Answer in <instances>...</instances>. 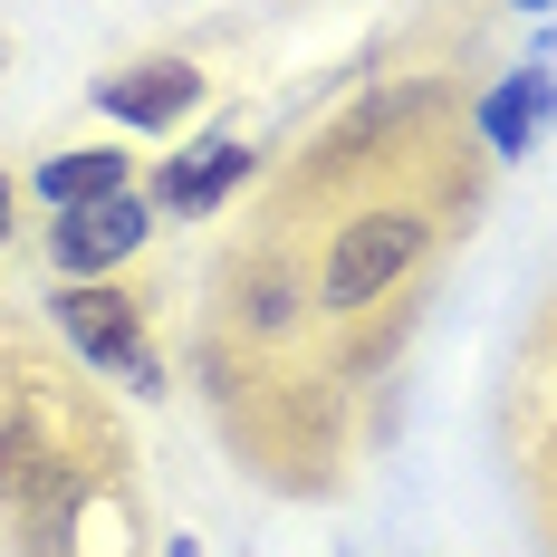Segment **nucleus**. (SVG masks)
<instances>
[{"label":"nucleus","mask_w":557,"mask_h":557,"mask_svg":"<svg viewBox=\"0 0 557 557\" xmlns=\"http://www.w3.org/2000/svg\"><path fill=\"white\" fill-rule=\"evenodd\" d=\"M519 10H548V0H519Z\"/></svg>","instance_id":"1a4fd4ad"},{"label":"nucleus","mask_w":557,"mask_h":557,"mask_svg":"<svg viewBox=\"0 0 557 557\" xmlns=\"http://www.w3.org/2000/svg\"><path fill=\"white\" fill-rule=\"evenodd\" d=\"M10 222H20V183L0 173V240H10Z\"/></svg>","instance_id":"6e6552de"},{"label":"nucleus","mask_w":557,"mask_h":557,"mask_svg":"<svg viewBox=\"0 0 557 557\" xmlns=\"http://www.w3.org/2000/svg\"><path fill=\"white\" fill-rule=\"evenodd\" d=\"M115 471H125V433L107 423V404L39 346L0 336V539L10 557H77V529Z\"/></svg>","instance_id":"f257e3e1"},{"label":"nucleus","mask_w":557,"mask_h":557,"mask_svg":"<svg viewBox=\"0 0 557 557\" xmlns=\"http://www.w3.org/2000/svg\"><path fill=\"white\" fill-rule=\"evenodd\" d=\"M557 125V87L539 77V67H519V77H500L481 107H471V145H491V154H529V135H548Z\"/></svg>","instance_id":"423d86ee"},{"label":"nucleus","mask_w":557,"mask_h":557,"mask_svg":"<svg viewBox=\"0 0 557 557\" xmlns=\"http://www.w3.org/2000/svg\"><path fill=\"white\" fill-rule=\"evenodd\" d=\"M250 183V154L231 145V135H212V145H193V154H173L164 183H154V212H183V222H212L231 193Z\"/></svg>","instance_id":"39448f33"},{"label":"nucleus","mask_w":557,"mask_h":557,"mask_svg":"<svg viewBox=\"0 0 557 557\" xmlns=\"http://www.w3.org/2000/svg\"><path fill=\"white\" fill-rule=\"evenodd\" d=\"M202 67L193 58H135V67H115V77H97V107L115 115V125H145V135H164V125H183V115L202 107Z\"/></svg>","instance_id":"20e7f679"},{"label":"nucleus","mask_w":557,"mask_h":557,"mask_svg":"<svg viewBox=\"0 0 557 557\" xmlns=\"http://www.w3.org/2000/svg\"><path fill=\"white\" fill-rule=\"evenodd\" d=\"M49 318H58L67 366L115 375V385H135V394L164 385V356H154V298H135V288H115V278H67V288L49 298Z\"/></svg>","instance_id":"f03ea898"},{"label":"nucleus","mask_w":557,"mask_h":557,"mask_svg":"<svg viewBox=\"0 0 557 557\" xmlns=\"http://www.w3.org/2000/svg\"><path fill=\"white\" fill-rule=\"evenodd\" d=\"M145 240H154V202L145 193H97V202H67L49 222V260H58V278H107Z\"/></svg>","instance_id":"7ed1b4c3"},{"label":"nucleus","mask_w":557,"mask_h":557,"mask_svg":"<svg viewBox=\"0 0 557 557\" xmlns=\"http://www.w3.org/2000/svg\"><path fill=\"white\" fill-rule=\"evenodd\" d=\"M39 193H49L58 212H67V202H97V193H125V154H115V145H67V154L39 164Z\"/></svg>","instance_id":"0eeeda50"}]
</instances>
